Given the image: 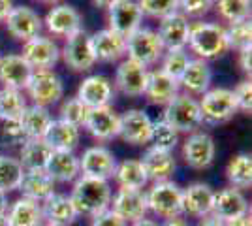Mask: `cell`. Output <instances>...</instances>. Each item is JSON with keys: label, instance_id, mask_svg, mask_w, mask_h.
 Returning a JSON list of instances; mask_svg holds the SVG:
<instances>
[{"label": "cell", "instance_id": "cell-37", "mask_svg": "<svg viewBox=\"0 0 252 226\" xmlns=\"http://www.w3.org/2000/svg\"><path fill=\"white\" fill-rule=\"evenodd\" d=\"M23 166L19 159L10 155H0V191L4 194L17 191L23 177Z\"/></svg>", "mask_w": 252, "mask_h": 226}, {"label": "cell", "instance_id": "cell-31", "mask_svg": "<svg viewBox=\"0 0 252 226\" xmlns=\"http://www.w3.org/2000/svg\"><path fill=\"white\" fill-rule=\"evenodd\" d=\"M43 140L53 151H74L81 140V130L63 119H57L51 121Z\"/></svg>", "mask_w": 252, "mask_h": 226}, {"label": "cell", "instance_id": "cell-4", "mask_svg": "<svg viewBox=\"0 0 252 226\" xmlns=\"http://www.w3.org/2000/svg\"><path fill=\"white\" fill-rule=\"evenodd\" d=\"M147 207L153 215L160 219H173L183 215V189L177 183L169 181H158L147 193Z\"/></svg>", "mask_w": 252, "mask_h": 226}, {"label": "cell", "instance_id": "cell-41", "mask_svg": "<svg viewBox=\"0 0 252 226\" xmlns=\"http://www.w3.org/2000/svg\"><path fill=\"white\" fill-rule=\"evenodd\" d=\"M162 66H160V70L164 72V74H168L169 77H173V79H177L183 75V72L187 70V66L190 63V57L187 53V49H173V51H164L162 55Z\"/></svg>", "mask_w": 252, "mask_h": 226}, {"label": "cell", "instance_id": "cell-9", "mask_svg": "<svg viewBox=\"0 0 252 226\" xmlns=\"http://www.w3.org/2000/svg\"><path fill=\"white\" fill-rule=\"evenodd\" d=\"M61 57L64 59V65L74 72H89L98 63L91 42V34H87L85 31H79L74 36L66 38V43L61 49Z\"/></svg>", "mask_w": 252, "mask_h": 226}, {"label": "cell", "instance_id": "cell-30", "mask_svg": "<svg viewBox=\"0 0 252 226\" xmlns=\"http://www.w3.org/2000/svg\"><path fill=\"white\" fill-rule=\"evenodd\" d=\"M211 81H213V72L207 61L201 59H190L187 70L179 77V87L185 89L187 95H203L209 91Z\"/></svg>", "mask_w": 252, "mask_h": 226}, {"label": "cell", "instance_id": "cell-50", "mask_svg": "<svg viewBox=\"0 0 252 226\" xmlns=\"http://www.w3.org/2000/svg\"><path fill=\"white\" fill-rule=\"evenodd\" d=\"M198 226H224V223H222L219 217L209 213V215L201 217L200 221H198Z\"/></svg>", "mask_w": 252, "mask_h": 226}, {"label": "cell", "instance_id": "cell-57", "mask_svg": "<svg viewBox=\"0 0 252 226\" xmlns=\"http://www.w3.org/2000/svg\"><path fill=\"white\" fill-rule=\"evenodd\" d=\"M40 4H49V6H55V4H61V0H36Z\"/></svg>", "mask_w": 252, "mask_h": 226}, {"label": "cell", "instance_id": "cell-24", "mask_svg": "<svg viewBox=\"0 0 252 226\" xmlns=\"http://www.w3.org/2000/svg\"><path fill=\"white\" fill-rule=\"evenodd\" d=\"M215 191L207 183H192L183 189V215L201 219L209 215Z\"/></svg>", "mask_w": 252, "mask_h": 226}, {"label": "cell", "instance_id": "cell-19", "mask_svg": "<svg viewBox=\"0 0 252 226\" xmlns=\"http://www.w3.org/2000/svg\"><path fill=\"white\" fill-rule=\"evenodd\" d=\"M153 134V121L143 109H128L121 115L119 136L130 145H149Z\"/></svg>", "mask_w": 252, "mask_h": 226}, {"label": "cell", "instance_id": "cell-59", "mask_svg": "<svg viewBox=\"0 0 252 226\" xmlns=\"http://www.w3.org/2000/svg\"><path fill=\"white\" fill-rule=\"evenodd\" d=\"M40 226H53V225H47V223H42Z\"/></svg>", "mask_w": 252, "mask_h": 226}, {"label": "cell", "instance_id": "cell-23", "mask_svg": "<svg viewBox=\"0 0 252 226\" xmlns=\"http://www.w3.org/2000/svg\"><path fill=\"white\" fill-rule=\"evenodd\" d=\"M31 74L32 68L21 55H0V83L6 89L23 91Z\"/></svg>", "mask_w": 252, "mask_h": 226}, {"label": "cell", "instance_id": "cell-45", "mask_svg": "<svg viewBox=\"0 0 252 226\" xmlns=\"http://www.w3.org/2000/svg\"><path fill=\"white\" fill-rule=\"evenodd\" d=\"M215 6V0H179V10L185 17H201Z\"/></svg>", "mask_w": 252, "mask_h": 226}, {"label": "cell", "instance_id": "cell-17", "mask_svg": "<svg viewBox=\"0 0 252 226\" xmlns=\"http://www.w3.org/2000/svg\"><path fill=\"white\" fill-rule=\"evenodd\" d=\"M75 97L79 98L89 109H93L102 108V106H111V102L115 98V91H113V83L105 75L94 74L85 77L79 83Z\"/></svg>", "mask_w": 252, "mask_h": 226}, {"label": "cell", "instance_id": "cell-40", "mask_svg": "<svg viewBox=\"0 0 252 226\" xmlns=\"http://www.w3.org/2000/svg\"><path fill=\"white\" fill-rule=\"evenodd\" d=\"M179 143V132L175 129H171L168 123L162 121H153V134H151V147L157 149L171 151L177 147Z\"/></svg>", "mask_w": 252, "mask_h": 226}, {"label": "cell", "instance_id": "cell-49", "mask_svg": "<svg viewBox=\"0 0 252 226\" xmlns=\"http://www.w3.org/2000/svg\"><path fill=\"white\" fill-rule=\"evenodd\" d=\"M239 66L245 74H251L252 70V45L239 51Z\"/></svg>", "mask_w": 252, "mask_h": 226}, {"label": "cell", "instance_id": "cell-34", "mask_svg": "<svg viewBox=\"0 0 252 226\" xmlns=\"http://www.w3.org/2000/svg\"><path fill=\"white\" fill-rule=\"evenodd\" d=\"M53 149L43 138H29L21 145L19 162L23 170H45V164L51 157Z\"/></svg>", "mask_w": 252, "mask_h": 226}, {"label": "cell", "instance_id": "cell-18", "mask_svg": "<svg viewBox=\"0 0 252 226\" xmlns=\"http://www.w3.org/2000/svg\"><path fill=\"white\" fill-rule=\"evenodd\" d=\"M83 129L98 141H109L119 136L121 130V115L111 106L89 109V115L85 121Z\"/></svg>", "mask_w": 252, "mask_h": 226}, {"label": "cell", "instance_id": "cell-2", "mask_svg": "<svg viewBox=\"0 0 252 226\" xmlns=\"http://www.w3.org/2000/svg\"><path fill=\"white\" fill-rule=\"evenodd\" d=\"M189 47L198 55V59H201V61L222 57L230 49L228 47V38H226V29L219 23H190Z\"/></svg>", "mask_w": 252, "mask_h": 226}, {"label": "cell", "instance_id": "cell-21", "mask_svg": "<svg viewBox=\"0 0 252 226\" xmlns=\"http://www.w3.org/2000/svg\"><path fill=\"white\" fill-rule=\"evenodd\" d=\"M157 34L166 51L187 49V45H189V36H190L189 17H185L181 11L173 13V15H168L166 19L160 21Z\"/></svg>", "mask_w": 252, "mask_h": 226}, {"label": "cell", "instance_id": "cell-22", "mask_svg": "<svg viewBox=\"0 0 252 226\" xmlns=\"http://www.w3.org/2000/svg\"><path fill=\"white\" fill-rule=\"evenodd\" d=\"M139 161L143 164V170L147 173L149 181H153V183L169 181L173 172H175V168H177L173 153L171 151L157 149V147H149Z\"/></svg>", "mask_w": 252, "mask_h": 226}, {"label": "cell", "instance_id": "cell-35", "mask_svg": "<svg viewBox=\"0 0 252 226\" xmlns=\"http://www.w3.org/2000/svg\"><path fill=\"white\" fill-rule=\"evenodd\" d=\"M51 121L53 117L49 113V109L36 106V104L27 106L25 111L21 113V117H19V123H21L23 130H25L27 140L29 138H43L47 129H49V125H51Z\"/></svg>", "mask_w": 252, "mask_h": 226}, {"label": "cell", "instance_id": "cell-43", "mask_svg": "<svg viewBox=\"0 0 252 226\" xmlns=\"http://www.w3.org/2000/svg\"><path fill=\"white\" fill-rule=\"evenodd\" d=\"M137 6L143 15H149L153 19H166L168 15H173L179 11V0H137Z\"/></svg>", "mask_w": 252, "mask_h": 226}, {"label": "cell", "instance_id": "cell-8", "mask_svg": "<svg viewBox=\"0 0 252 226\" xmlns=\"http://www.w3.org/2000/svg\"><path fill=\"white\" fill-rule=\"evenodd\" d=\"M181 155L187 166L194 168V170H205L215 162L217 157V145L213 136H209L207 132H192L187 136V140L183 141L181 147Z\"/></svg>", "mask_w": 252, "mask_h": 226}, {"label": "cell", "instance_id": "cell-1", "mask_svg": "<svg viewBox=\"0 0 252 226\" xmlns=\"http://www.w3.org/2000/svg\"><path fill=\"white\" fill-rule=\"evenodd\" d=\"M113 198V191L109 181L94 179V177H85L79 175L74 181V189L70 194V200L74 204L77 215L94 217L109 209Z\"/></svg>", "mask_w": 252, "mask_h": 226}, {"label": "cell", "instance_id": "cell-14", "mask_svg": "<svg viewBox=\"0 0 252 226\" xmlns=\"http://www.w3.org/2000/svg\"><path fill=\"white\" fill-rule=\"evenodd\" d=\"M21 57L32 70H53L61 59V47L47 36H36L23 45Z\"/></svg>", "mask_w": 252, "mask_h": 226}, {"label": "cell", "instance_id": "cell-11", "mask_svg": "<svg viewBox=\"0 0 252 226\" xmlns=\"http://www.w3.org/2000/svg\"><path fill=\"white\" fill-rule=\"evenodd\" d=\"M141 21H143V13L136 0H117L107 10V23H109L107 29H111L123 38H128L137 29H141Z\"/></svg>", "mask_w": 252, "mask_h": 226}, {"label": "cell", "instance_id": "cell-38", "mask_svg": "<svg viewBox=\"0 0 252 226\" xmlns=\"http://www.w3.org/2000/svg\"><path fill=\"white\" fill-rule=\"evenodd\" d=\"M29 104L21 91L15 89H0V121H15L21 117Z\"/></svg>", "mask_w": 252, "mask_h": 226}, {"label": "cell", "instance_id": "cell-48", "mask_svg": "<svg viewBox=\"0 0 252 226\" xmlns=\"http://www.w3.org/2000/svg\"><path fill=\"white\" fill-rule=\"evenodd\" d=\"M91 226H128V223L123 221V219L109 207V209H105L102 213L91 217Z\"/></svg>", "mask_w": 252, "mask_h": 226}, {"label": "cell", "instance_id": "cell-36", "mask_svg": "<svg viewBox=\"0 0 252 226\" xmlns=\"http://www.w3.org/2000/svg\"><path fill=\"white\" fill-rule=\"evenodd\" d=\"M226 179L230 187L237 191H247L252 185V159L247 153L235 155L226 166Z\"/></svg>", "mask_w": 252, "mask_h": 226}, {"label": "cell", "instance_id": "cell-27", "mask_svg": "<svg viewBox=\"0 0 252 226\" xmlns=\"http://www.w3.org/2000/svg\"><path fill=\"white\" fill-rule=\"evenodd\" d=\"M40 205H42L43 223H47V225L70 226L74 225L75 219L79 217L74 204H72V200H70V196H66V194L55 193Z\"/></svg>", "mask_w": 252, "mask_h": 226}, {"label": "cell", "instance_id": "cell-7", "mask_svg": "<svg viewBox=\"0 0 252 226\" xmlns=\"http://www.w3.org/2000/svg\"><path fill=\"white\" fill-rule=\"evenodd\" d=\"M27 93L36 106H53L64 97V83L61 75L53 70H32L31 79L27 83Z\"/></svg>", "mask_w": 252, "mask_h": 226}, {"label": "cell", "instance_id": "cell-26", "mask_svg": "<svg viewBox=\"0 0 252 226\" xmlns=\"http://www.w3.org/2000/svg\"><path fill=\"white\" fill-rule=\"evenodd\" d=\"M45 172L55 183H72L81 175L79 157L74 151H53L45 164Z\"/></svg>", "mask_w": 252, "mask_h": 226}, {"label": "cell", "instance_id": "cell-6", "mask_svg": "<svg viewBox=\"0 0 252 226\" xmlns=\"http://www.w3.org/2000/svg\"><path fill=\"white\" fill-rule=\"evenodd\" d=\"M164 45L158 38L157 31L141 27L137 29L134 34H130L126 38V55L130 61H134L137 65L145 66H155L164 55Z\"/></svg>", "mask_w": 252, "mask_h": 226}, {"label": "cell", "instance_id": "cell-42", "mask_svg": "<svg viewBox=\"0 0 252 226\" xmlns=\"http://www.w3.org/2000/svg\"><path fill=\"white\" fill-rule=\"evenodd\" d=\"M59 113H61L59 119H63L66 123L81 129V127H85V121H87V115H89V108L77 97H70L61 104Z\"/></svg>", "mask_w": 252, "mask_h": 226}, {"label": "cell", "instance_id": "cell-25", "mask_svg": "<svg viewBox=\"0 0 252 226\" xmlns=\"http://www.w3.org/2000/svg\"><path fill=\"white\" fill-rule=\"evenodd\" d=\"M96 61L100 63H117L126 55V38L119 36L111 29H102L91 36Z\"/></svg>", "mask_w": 252, "mask_h": 226}, {"label": "cell", "instance_id": "cell-44", "mask_svg": "<svg viewBox=\"0 0 252 226\" xmlns=\"http://www.w3.org/2000/svg\"><path fill=\"white\" fill-rule=\"evenodd\" d=\"M226 38H228V47L241 51L245 47H249L252 42V23L251 19L239 23H231L226 29Z\"/></svg>", "mask_w": 252, "mask_h": 226}, {"label": "cell", "instance_id": "cell-51", "mask_svg": "<svg viewBox=\"0 0 252 226\" xmlns=\"http://www.w3.org/2000/svg\"><path fill=\"white\" fill-rule=\"evenodd\" d=\"M15 4H13V0H0V23L6 21V17H8V13L11 11Z\"/></svg>", "mask_w": 252, "mask_h": 226}, {"label": "cell", "instance_id": "cell-10", "mask_svg": "<svg viewBox=\"0 0 252 226\" xmlns=\"http://www.w3.org/2000/svg\"><path fill=\"white\" fill-rule=\"evenodd\" d=\"M117 159L111 151L104 145H93L83 151L79 157V170L85 177H94V179H104L109 181L117 170Z\"/></svg>", "mask_w": 252, "mask_h": 226}, {"label": "cell", "instance_id": "cell-56", "mask_svg": "<svg viewBox=\"0 0 252 226\" xmlns=\"http://www.w3.org/2000/svg\"><path fill=\"white\" fill-rule=\"evenodd\" d=\"M128 226H160L157 223V221H153V219H141V221H137V223H132V225H128Z\"/></svg>", "mask_w": 252, "mask_h": 226}, {"label": "cell", "instance_id": "cell-55", "mask_svg": "<svg viewBox=\"0 0 252 226\" xmlns=\"http://www.w3.org/2000/svg\"><path fill=\"white\" fill-rule=\"evenodd\" d=\"M8 207H10V204H8V196L0 191V215H6Z\"/></svg>", "mask_w": 252, "mask_h": 226}, {"label": "cell", "instance_id": "cell-53", "mask_svg": "<svg viewBox=\"0 0 252 226\" xmlns=\"http://www.w3.org/2000/svg\"><path fill=\"white\" fill-rule=\"evenodd\" d=\"M224 226H252L251 215L241 217V219H235V221H230V223H224Z\"/></svg>", "mask_w": 252, "mask_h": 226}, {"label": "cell", "instance_id": "cell-32", "mask_svg": "<svg viewBox=\"0 0 252 226\" xmlns=\"http://www.w3.org/2000/svg\"><path fill=\"white\" fill-rule=\"evenodd\" d=\"M6 217L10 226H40L43 223L42 205L25 196L11 202L6 211Z\"/></svg>", "mask_w": 252, "mask_h": 226}, {"label": "cell", "instance_id": "cell-54", "mask_svg": "<svg viewBox=\"0 0 252 226\" xmlns=\"http://www.w3.org/2000/svg\"><path fill=\"white\" fill-rule=\"evenodd\" d=\"M93 4H94L96 8H100V10H109L113 4H115L117 0H91Z\"/></svg>", "mask_w": 252, "mask_h": 226}, {"label": "cell", "instance_id": "cell-28", "mask_svg": "<svg viewBox=\"0 0 252 226\" xmlns=\"http://www.w3.org/2000/svg\"><path fill=\"white\" fill-rule=\"evenodd\" d=\"M55 185L57 183L45 170H25L17 191H21L25 198L43 204L49 196L55 194Z\"/></svg>", "mask_w": 252, "mask_h": 226}, {"label": "cell", "instance_id": "cell-58", "mask_svg": "<svg viewBox=\"0 0 252 226\" xmlns=\"http://www.w3.org/2000/svg\"><path fill=\"white\" fill-rule=\"evenodd\" d=\"M0 226H10V223H8V217H6V215H0Z\"/></svg>", "mask_w": 252, "mask_h": 226}, {"label": "cell", "instance_id": "cell-33", "mask_svg": "<svg viewBox=\"0 0 252 226\" xmlns=\"http://www.w3.org/2000/svg\"><path fill=\"white\" fill-rule=\"evenodd\" d=\"M113 177L121 189H132V191H143L145 185L149 183L147 173L143 170V164L139 159H126L119 162Z\"/></svg>", "mask_w": 252, "mask_h": 226}, {"label": "cell", "instance_id": "cell-13", "mask_svg": "<svg viewBox=\"0 0 252 226\" xmlns=\"http://www.w3.org/2000/svg\"><path fill=\"white\" fill-rule=\"evenodd\" d=\"M4 23L8 27V32L23 43L40 36L43 29L42 17L38 15V11L29 6H13Z\"/></svg>", "mask_w": 252, "mask_h": 226}, {"label": "cell", "instance_id": "cell-12", "mask_svg": "<svg viewBox=\"0 0 252 226\" xmlns=\"http://www.w3.org/2000/svg\"><path fill=\"white\" fill-rule=\"evenodd\" d=\"M42 21L49 34L61 38H70L79 31H83V17L70 4H55Z\"/></svg>", "mask_w": 252, "mask_h": 226}, {"label": "cell", "instance_id": "cell-16", "mask_svg": "<svg viewBox=\"0 0 252 226\" xmlns=\"http://www.w3.org/2000/svg\"><path fill=\"white\" fill-rule=\"evenodd\" d=\"M211 213L219 217L222 223L241 219V217L249 215V200L245 198L243 191H237L233 187H226L219 193H215Z\"/></svg>", "mask_w": 252, "mask_h": 226}, {"label": "cell", "instance_id": "cell-3", "mask_svg": "<svg viewBox=\"0 0 252 226\" xmlns=\"http://www.w3.org/2000/svg\"><path fill=\"white\" fill-rule=\"evenodd\" d=\"M164 121L171 129H175L181 134H192L203 125L200 111V102L192 95L179 93L175 98H171L164 106Z\"/></svg>", "mask_w": 252, "mask_h": 226}, {"label": "cell", "instance_id": "cell-20", "mask_svg": "<svg viewBox=\"0 0 252 226\" xmlns=\"http://www.w3.org/2000/svg\"><path fill=\"white\" fill-rule=\"evenodd\" d=\"M147 77H149V68L137 65V63L130 61V59H126L117 68L115 85L123 95L137 98L145 95Z\"/></svg>", "mask_w": 252, "mask_h": 226}, {"label": "cell", "instance_id": "cell-5", "mask_svg": "<svg viewBox=\"0 0 252 226\" xmlns=\"http://www.w3.org/2000/svg\"><path fill=\"white\" fill-rule=\"evenodd\" d=\"M198 102H200L201 121L207 125H224L239 111L231 89H224V87L205 91Z\"/></svg>", "mask_w": 252, "mask_h": 226}, {"label": "cell", "instance_id": "cell-46", "mask_svg": "<svg viewBox=\"0 0 252 226\" xmlns=\"http://www.w3.org/2000/svg\"><path fill=\"white\" fill-rule=\"evenodd\" d=\"M2 138L8 145H19V143H25L27 141V136H25V130H23L19 119L15 121H2Z\"/></svg>", "mask_w": 252, "mask_h": 226}, {"label": "cell", "instance_id": "cell-15", "mask_svg": "<svg viewBox=\"0 0 252 226\" xmlns=\"http://www.w3.org/2000/svg\"><path fill=\"white\" fill-rule=\"evenodd\" d=\"M109 207H111L123 221H126L128 225L145 219L149 213L147 196H145V193H143V191H132V189H119V191L113 194Z\"/></svg>", "mask_w": 252, "mask_h": 226}, {"label": "cell", "instance_id": "cell-52", "mask_svg": "<svg viewBox=\"0 0 252 226\" xmlns=\"http://www.w3.org/2000/svg\"><path fill=\"white\" fill-rule=\"evenodd\" d=\"M160 226H192V225H190L185 217L181 215V217H173V219H166L164 225H160Z\"/></svg>", "mask_w": 252, "mask_h": 226}, {"label": "cell", "instance_id": "cell-47", "mask_svg": "<svg viewBox=\"0 0 252 226\" xmlns=\"http://www.w3.org/2000/svg\"><path fill=\"white\" fill-rule=\"evenodd\" d=\"M233 93V98H235V104H237V109H241L245 113H251L252 111V83L251 79L247 81H241L237 83L235 89H231Z\"/></svg>", "mask_w": 252, "mask_h": 226}, {"label": "cell", "instance_id": "cell-29", "mask_svg": "<svg viewBox=\"0 0 252 226\" xmlns=\"http://www.w3.org/2000/svg\"><path fill=\"white\" fill-rule=\"evenodd\" d=\"M181 93L179 81L164 74L160 68L149 70L147 87H145V97L151 104L157 106H166L171 98H175Z\"/></svg>", "mask_w": 252, "mask_h": 226}, {"label": "cell", "instance_id": "cell-39", "mask_svg": "<svg viewBox=\"0 0 252 226\" xmlns=\"http://www.w3.org/2000/svg\"><path fill=\"white\" fill-rule=\"evenodd\" d=\"M215 6L219 15L230 25L251 19V0H215Z\"/></svg>", "mask_w": 252, "mask_h": 226}]
</instances>
